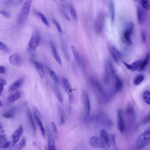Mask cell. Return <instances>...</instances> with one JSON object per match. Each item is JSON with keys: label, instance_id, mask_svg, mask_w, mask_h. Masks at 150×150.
<instances>
[{"label": "cell", "instance_id": "e0dca14e", "mask_svg": "<svg viewBox=\"0 0 150 150\" xmlns=\"http://www.w3.org/2000/svg\"><path fill=\"white\" fill-rule=\"evenodd\" d=\"M26 114L32 130L34 134L36 132V127L33 119L32 116L30 109L27 108L26 110Z\"/></svg>", "mask_w": 150, "mask_h": 150}, {"label": "cell", "instance_id": "484cf974", "mask_svg": "<svg viewBox=\"0 0 150 150\" xmlns=\"http://www.w3.org/2000/svg\"><path fill=\"white\" fill-rule=\"evenodd\" d=\"M16 110V107L13 108L8 111L5 112L3 114V116L6 118H12L15 115Z\"/></svg>", "mask_w": 150, "mask_h": 150}, {"label": "cell", "instance_id": "7402d4cb", "mask_svg": "<svg viewBox=\"0 0 150 150\" xmlns=\"http://www.w3.org/2000/svg\"><path fill=\"white\" fill-rule=\"evenodd\" d=\"M111 21L112 23L114 22L115 16V9L114 3L112 0L109 1L108 4Z\"/></svg>", "mask_w": 150, "mask_h": 150}, {"label": "cell", "instance_id": "f35d334b", "mask_svg": "<svg viewBox=\"0 0 150 150\" xmlns=\"http://www.w3.org/2000/svg\"><path fill=\"white\" fill-rule=\"evenodd\" d=\"M110 139L113 150H118L117 146L115 135L114 134L112 135Z\"/></svg>", "mask_w": 150, "mask_h": 150}, {"label": "cell", "instance_id": "7c38bea8", "mask_svg": "<svg viewBox=\"0 0 150 150\" xmlns=\"http://www.w3.org/2000/svg\"><path fill=\"white\" fill-rule=\"evenodd\" d=\"M23 132V126L22 124H21L12 134L13 146H14L18 142Z\"/></svg>", "mask_w": 150, "mask_h": 150}, {"label": "cell", "instance_id": "8fae6325", "mask_svg": "<svg viewBox=\"0 0 150 150\" xmlns=\"http://www.w3.org/2000/svg\"><path fill=\"white\" fill-rule=\"evenodd\" d=\"M133 27V23L132 22L129 23L127 25L123 33V37L124 40L127 43L129 44L132 43L131 36Z\"/></svg>", "mask_w": 150, "mask_h": 150}, {"label": "cell", "instance_id": "9c48e42d", "mask_svg": "<svg viewBox=\"0 0 150 150\" xmlns=\"http://www.w3.org/2000/svg\"><path fill=\"white\" fill-rule=\"evenodd\" d=\"M105 16L102 13H99L95 22V28L96 32L100 33L103 28L104 24Z\"/></svg>", "mask_w": 150, "mask_h": 150}, {"label": "cell", "instance_id": "277c9868", "mask_svg": "<svg viewBox=\"0 0 150 150\" xmlns=\"http://www.w3.org/2000/svg\"><path fill=\"white\" fill-rule=\"evenodd\" d=\"M40 36L39 33L37 31L33 34L28 43V50L29 52L33 51L38 47L40 42Z\"/></svg>", "mask_w": 150, "mask_h": 150}, {"label": "cell", "instance_id": "7a4b0ae2", "mask_svg": "<svg viewBox=\"0 0 150 150\" xmlns=\"http://www.w3.org/2000/svg\"><path fill=\"white\" fill-rule=\"evenodd\" d=\"M32 1L26 0L23 4L18 17V22L19 24H23L28 16Z\"/></svg>", "mask_w": 150, "mask_h": 150}, {"label": "cell", "instance_id": "d590c367", "mask_svg": "<svg viewBox=\"0 0 150 150\" xmlns=\"http://www.w3.org/2000/svg\"><path fill=\"white\" fill-rule=\"evenodd\" d=\"M142 61L140 60H137L130 64L132 68V71H135L139 68Z\"/></svg>", "mask_w": 150, "mask_h": 150}, {"label": "cell", "instance_id": "74e56055", "mask_svg": "<svg viewBox=\"0 0 150 150\" xmlns=\"http://www.w3.org/2000/svg\"><path fill=\"white\" fill-rule=\"evenodd\" d=\"M0 49L5 53H8L10 52L8 47L1 41H0Z\"/></svg>", "mask_w": 150, "mask_h": 150}, {"label": "cell", "instance_id": "d4e9b609", "mask_svg": "<svg viewBox=\"0 0 150 150\" xmlns=\"http://www.w3.org/2000/svg\"><path fill=\"white\" fill-rule=\"evenodd\" d=\"M51 48L52 54L54 57L57 62L60 65L62 64V62L60 56L56 48L53 45H51Z\"/></svg>", "mask_w": 150, "mask_h": 150}, {"label": "cell", "instance_id": "5bb4252c", "mask_svg": "<svg viewBox=\"0 0 150 150\" xmlns=\"http://www.w3.org/2000/svg\"><path fill=\"white\" fill-rule=\"evenodd\" d=\"M9 60L11 64L16 66H21L23 63L22 59L18 54L14 53L11 54L9 58Z\"/></svg>", "mask_w": 150, "mask_h": 150}, {"label": "cell", "instance_id": "3957f363", "mask_svg": "<svg viewBox=\"0 0 150 150\" xmlns=\"http://www.w3.org/2000/svg\"><path fill=\"white\" fill-rule=\"evenodd\" d=\"M105 69L104 81L105 83H107L109 81L110 75L115 76L116 75L115 70L112 62L109 60H107L105 63Z\"/></svg>", "mask_w": 150, "mask_h": 150}, {"label": "cell", "instance_id": "cb8c5ba5", "mask_svg": "<svg viewBox=\"0 0 150 150\" xmlns=\"http://www.w3.org/2000/svg\"><path fill=\"white\" fill-rule=\"evenodd\" d=\"M71 48L74 59L79 66H80L81 64V58L78 52L76 47L72 45Z\"/></svg>", "mask_w": 150, "mask_h": 150}, {"label": "cell", "instance_id": "ffe728a7", "mask_svg": "<svg viewBox=\"0 0 150 150\" xmlns=\"http://www.w3.org/2000/svg\"><path fill=\"white\" fill-rule=\"evenodd\" d=\"M21 96V92L20 90H17L10 94L7 98L9 102H13L19 99Z\"/></svg>", "mask_w": 150, "mask_h": 150}, {"label": "cell", "instance_id": "83f0119b", "mask_svg": "<svg viewBox=\"0 0 150 150\" xmlns=\"http://www.w3.org/2000/svg\"><path fill=\"white\" fill-rule=\"evenodd\" d=\"M54 89L58 99L60 103H62L63 100V97L59 88L57 86L55 85L54 86Z\"/></svg>", "mask_w": 150, "mask_h": 150}, {"label": "cell", "instance_id": "d6a6232c", "mask_svg": "<svg viewBox=\"0 0 150 150\" xmlns=\"http://www.w3.org/2000/svg\"><path fill=\"white\" fill-rule=\"evenodd\" d=\"M143 96L145 102L147 104L150 105V91L148 90L145 91Z\"/></svg>", "mask_w": 150, "mask_h": 150}, {"label": "cell", "instance_id": "7bdbcfd3", "mask_svg": "<svg viewBox=\"0 0 150 150\" xmlns=\"http://www.w3.org/2000/svg\"><path fill=\"white\" fill-rule=\"evenodd\" d=\"M0 13L7 18H10L11 16L10 12L5 10H0Z\"/></svg>", "mask_w": 150, "mask_h": 150}, {"label": "cell", "instance_id": "ba28073f", "mask_svg": "<svg viewBox=\"0 0 150 150\" xmlns=\"http://www.w3.org/2000/svg\"><path fill=\"white\" fill-rule=\"evenodd\" d=\"M137 17L139 24L141 25H143L145 23L147 18L146 11L142 7L137 6Z\"/></svg>", "mask_w": 150, "mask_h": 150}, {"label": "cell", "instance_id": "ab89813d", "mask_svg": "<svg viewBox=\"0 0 150 150\" xmlns=\"http://www.w3.org/2000/svg\"><path fill=\"white\" fill-rule=\"evenodd\" d=\"M51 126L55 137L57 139L58 136V132L57 127L54 122H51Z\"/></svg>", "mask_w": 150, "mask_h": 150}, {"label": "cell", "instance_id": "db71d44e", "mask_svg": "<svg viewBox=\"0 0 150 150\" xmlns=\"http://www.w3.org/2000/svg\"><path fill=\"white\" fill-rule=\"evenodd\" d=\"M4 85L0 83V95L1 94L3 91Z\"/></svg>", "mask_w": 150, "mask_h": 150}, {"label": "cell", "instance_id": "7dc6e473", "mask_svg": "<svg viewBox=\"0 0 150 150\" xmlns=\"http://www.w3.org/2000/svg\"><path fill=\"white\" fill-rule=\"evenodd\" d=\"M150 122V113L147 115L144 118L143 120V124H146Z\"/></svg>", "mask_w": 150, "mask_h": 150}, {"label": "cell", "instance_id": "8992f818", "mask_svg": "<svg viewBox=\"0 0 150 150\" xmlns=\"http://www.w3.org/2000/svg\"><path fill=\"white\" fill-rule=\"evenodd\" d=\"M81 98L85 111V119H86L90 113L91 106L88 95L87 92L85 90H83L82 92Z\"/></svg>", "mask_w": 150, "mask_h": 150}, {"label": "cell", "instance_id": "e575fe53", "mask_svg": "<svg viewBox=\"0 0 150 150\" xmlns=\"http://www.w3.org/2000/svg\"><path fill=\"white\" fill-rule=\"evenodd\" d=\"M144 77L143 75L139 74L137 76L134 80V83L135 85L140 84L144 80Z\"/></svg>", "mask_w": 150, "mask_h": 150}, {"label": "cell", "instance_id": "2e32d148", "mask_svg": "<svg viewBox=\"0 0 150 150\" xmlns=\"http://www.w3.org/2000/svg\"><path fill=\"white\" fill-rule=\"evenodd\" d=\"M25 81V79L23 77L18 79L10 85L8 91L12 92L18 89L23 85Z\"/></svg>", "mask_w": 150, "mask_h": 150}, {"label": "cell", "instance_id": "4316f807", "mask_svg": "<svg viewBox=\"0 0 150 150\" xmlns=\"http://www.w3.org/2000/svg\"><path fill=\"white\" fill-rule=\"evenodd\" d=\"M150 57V55L149 53H148L146 57L145 58L142 62L139 68L140 71L143 70L146 67L148 64Z\"/></svg>", "mask_w": 150, "mask_h": 150}, {"label": "cell", "instance_id": "1f68e13d", "mask_svg": "<svg viewBox=\"0 0 150 150\" xmlns=\"http://www.w3.org/2000/svg\"><path fill=\"white\" fill-rule=\"evenodd\" d=\"M26 140L25 137H23L16 147L17 150H21L25 146Z\"/></svg>", "mask_w": 150, "mask_h": 150}, {"label": "cell", "instance_id": "c3c4849f", "mask_svg": "<svg viewBox=\"0 0 150 150\" xmlns=\"http://www.w3.org/2000/svg\"><path fill=\"white\" fill-rule=\"evenodd\" d=\"M10 145V141H6L3 144L0 145V148L1 149H5L8 148Z\"/></svg>", "mask_w": 150, "mask_h": 150}, {"label": "cell", "instance_id": "5b68a950", "mask_svg": "<svg viewBox=\"0 0 150 150\" xmlns=\"http://www.w3.org/2000/svg\"><path fill=\"white\" fill-rule=\"evenodd\" d=\"M97 121L98 123L107 128H110L113 123L108 117L105 113L101 112L98 115Z\"/></svg>", "mask_w": 150, "mask_h": 150}, {"label": "cell", "instance_id": "816d5d0a", "mask_svg": "<svg viewBox=\"0 0 150 150\" xmlns=\"http://www.w3.org/2000/svg\"><path fill=\"white\" fill-rule=\"evenodd\" d=\"M0 83L4 85H5L6 84V80L5 79L0 78Z\"/></svg>", "mask_w": 150, "mask_h": 150}, {"label": "cell", "instance_id": "9a60e30c", "mask_svg": "<svg viewBox=\"0 0 150 150\" xmlns=\"http://www.w3.org/2000/svg\"><path fill=\"white\" fill-rule=\"evenodd\" d=\"M110 52L115 61L118 62L122 57V53L116 47L112 45H110L108 47Z\"/></svg>", "mask_w": 150, "mask_h": 150}, {"label": "cell", "instance_id": "60d3db41", "mask_svg": "<svg viewBox=\"0 0 150 150\" xmlns=\"http://www.w3.org/2000/svg\"><path fill=\"white\" fill-rule=\"evenodd\" d=\"M38 15L43 23L47 26L50 27V25L49 23L45 16L43 14L41 13H39Z\"/></svg>", "mask_w": 150, "mask_h": 150}, {"label": "cell", "instance_id": "680465c9", "mask_svg": "<svg viewBox=\"0 0 150 150\" xmlns=\"http://www.w3.org/2000/svg\"><path fill=\"white\" fill-rule=\"evenodd\" d=\"M149 150H150V149H149Z\"/></svg>", "mask_w": 150, "mask_h": 150}, {"label": "cell", "instance_id": "f907efd6", "mask_svg": "<svg viewBox=\"0 0 150 150\" xmlns=\"http://www.w3.org/2000/svg\"><path fill=\"white\" fill-rule=\"evenodd\" d=\"M6 72V69L4 67L2 66H0V73L2 74H4Z\"/></svg>", "mask_w": 150, "mask_h": 150}, {"label": "cell", "instance_id": "f1b7e54d", "mask_svg": "<svg viewBox=\"0 0 150 150\" xmlns=\"http://www.w3.org/2000/svg\"><path fill=\"white\" fill-rule=\"evenodd\" d=\"M142 7L146 11H148L150 9V3L148 0H141L139 1Z\"/></svg>", "mask_w": 150, "mask_h": 150}, {"label": "cell", "instance_id": "8d00e7d4", "mask_svg": "<svg viewBox=\"0 0 150 150\" xmlns=\"http://www.w3.org/2000/svg\"><path fill=\"white\" fill-rule=\"evenodd\" d=\"M70 12L73 18L76 21L78 19V16L76 9L72 6L70 8Z\"/></svg>", "mask_w": 150, "mask_h": 150}, {"label": "cell", "instance_id": "6f0895ef", "mask_svg": "<svg viewBox=\"0 0 150 150\" xmlns=\"http://www.w3.org/2000/svg\"><path fill=\"white\" fill-rule=\"evenodd\" d=\"M3 106V103L1 100H0V107H1Z\"/></svg>", "mask_w": 150, "mask_h": 150}, {"label": "cell", "instance_id": "681fc988", "mask_svg": "<svg viewBox=\"0 0 150 150\" xmlns=\"http://www.w3.org/2000/svg\"><path fill=\"white\" fill-rule=\"evenodd\" d=\"M53 22L56 26L58 31L60 33H62V30L59 23L55 20H53Z\"/></svg>", "mask_w": 150, "mask_h": 150}, {"label": "cell", "instance_id": "f6af8a7d", "mask_svg": "<svg viewBox=\"0 0 150 150\" xmlns=\"http://www.w3.org/2000/svg\"><path fill=\"white\" fill-rule=\"evenodd\" d=\"M141 37L143 42L145 43L146 41V33L143 30L141 32Z\"/></svg>", "mask_w": 150, "mask_h": 150}, {"label": "cell", "instance_id": "4fadbf2b", "mask_svg": "<svg viewBox=\"0 0 150 150\" xmlns=\"http://www.w3.org/2000/svg\"><path fill=\"white\" fill-rule=\"evenodd\" d=\"M117 127L120 132L123 134L125 129V124L122 112L121 109L117 112Z\"/></svg>", "mask_w": 150, "mask_h": 150}, {"label": "cell", "instance_id": "6da1fadb", "mask_svg": "<svg viewBox=\"0 0 150 150\" xmlns=\"http://www.w3.org/2000/svg\"><path fill=\"white\" fill-rule=\"evenodd\" d=\"M150 139V126L147 127L137 139L135 147L137 150H141L146 147V144Z\"/></svg>", "mask_w": 150, "mask_h": 150}, {"label": "cell", "instance_id": "44dd1931", "mask_svg": "<svg viewBox=\"0 0 150 150\" xmlns=\"http://www.w3.org/2000/svg\"><path fill=\"white\" fill-rule=\"evenodd\" d=\"M48 146L49 150H56L52 134L49 130H48Z\"/></svg>", "mask_w": 150, "mask_h": 150}, {"label": "cell", "instance_id": "f546056e", "mask_svg": "<svg viewBox=\"0 0 150 150\" xmlns=\"http://www.w3.org/2000/svg\"><path fill=\"white\" fill-rule=\"evenodd\" d=\"M34 117L40 128L42 135L43 137L44 138L45 136V130L40 120V118L35 116H34Z\"/></svg>", "mask_w": 150, "mask_h": 150}, {"label": "cell", "instance_id": "f5cc1de1", "mask_svg": "<svg viewBox=\"0 0 150 150\" xmlns=\"http://www.w3.org/2000/svg\"><path fill=\"white\" fill-rule=\"evenodd\" d=\"M64 16L65 18L67 21H70V17L67 13H65L64 14Z\"/></svg>", "mask_w": 150, "mask_h": 150}, {"label": "cell", "instance_id": "b9f144b4", "mask_svg": "<svg viewBox=\"0 0 150 150\" xmlns=\"http://www.w3.org/2000/svg\"><path fill=\"white\" fill-rule=\"evenodd\" d=\"M60 123L61 125L63 124L65 122L64 115L63 110L62 109H60Z\"/></svg>", "mask_w": 150, "mask_h": 150}, {"label": "cell", "instance_id": "d6986e66", "mask_svg": "<svg viewBox=\"0 0 150 150\" xmlns=\"http://www.w3.org/2000/svg\"><path fill=\"white\" fill-rule=\"evenodd\" d=\"M32 62L34 65L39 76L41 78H43L44 76L45 73L42 64L40 62L35 60H33Z\"/></svg>", "mask_w": 150, "mask_h": 150}, {"label": "cell", "instance_id": "52a82bcc", "mask_svg": "<svg viewBox=\"0 0 150 150\" xmlns=\"http://www.w3.org/2000/svg\"><path fill=\"white\" fill-rule=\"evenodd\" d=\"M100 138L102 142V149L103 150H108L110 143L108 133L105 129H102L100 131Z\"/></svg>", "mask_w": 150, "mask_h": 150}, {"label": "cell", "instance_id": "ac0fdd59", "mask_svg": "<svg viewBox=\"0 0 150 150\" xmlns=\"http://www.w3.org/2000/svg\"><path fill=\"white\" fill-rule=\"evenodd\" d=\"M90 143L93 147L102 148L101 141L100 138L98 137L95 136L92 137L90 139Z\"/></svg>", "mask_w": 150, "mask_h": 150}, {"label": "cell", "instance_id": "11a10c76", "mask_svg": "<svg viewBox=\"0 0 150 150\" xmlns=\"http://www.w3.org/2000/svg\"><path fill=\"white\" fill-rule=\"evenodd\" d=\"M3 126L1 122H0V130L3 129Z\"/></svg>", "mask_w": 150, "mask_h": 150}, {"label": "cell", "instance_id": "30bf717a", "mask_svg": "<svg viewBox=\"0 0 150 150\" xmlns=\"http://www.w3.org/2000/svg\"><path fill=\"white\" fill-rule=\"evenodd\" d=\"M62 82L65 90L68 95L69 102L70 103H71L73 100V89L72 87L67 78H63L62 80Z\"/></svg>", "mask_w": 150, "mask_h": 150}, {"label": "cell", "instance_id": "9f6ffc18", "mask_svg": "<svg viewBox=\"0 0 150 150\" xmlns=\"http://www.w3.org/2000/svg\"><path fill=\"white\" fill-rule=\"evenodd\" d=\"M149 144H150V139L148 141V142L146 143V146H148Z\"/></svg>", "mask_w": 150, "mask_h": 150}, {"label": "cell", "instance_id": "bcb514c9", "mask_svg": "<svg viewBox=\"0 0 150 150\" xmlns=\"http://www.w3.org/2000/svg\"><path fill=\"white\" fill-rule=\"evenodd\" d=\"M33 111L34 116H37L41 118V115L40 112L36 107H33Z\"/></svg>", "mask_w": 150, "mask_h": 150}, {"label": "cell", "instance_id": "ee69618b", "mask_svg": "<svg viewBox=\"0 0 150 150\" xmlns=\"http://www.w3.org/2000/svg\"><path fill=\"white\" fill-rule=\"evenodd\" d=\"M7 137L6 134H2L0 136V145L6 142Z\"/></svg>", "mask_w": 150, "mask_h": 150}, {"label": "cell", "instance_id": "603a6c76", "mask_svg": "<svg viewBox=\"0 0 150 150\" xmlns=\"http://www.w3.org/2000/svg\"><path fill=\"white\" fill-rule=\"evenodd\" d=\"M115 91L117 92L120 91L122 89L123 86V83L122 79L117 75L115 76Z\"/></svg>", "mask_w": 150, "mask_h": 150}, {"label": "cell", "instance_id": "4dcf8cb0", "mask_svg": "<svg viewBox=\"0 0 150 150\" xmlns=\"http://www.w3.org/2000/svg\"><path fill=\"white\" fill-rule=\"evenodd\" d=\"M126 112L127 115L129 117H134L135 112L133 107L131 105H129L127 106Z\"/></svg>", "mask_w": 150, "mask_h": 150}, {"label": "cell", "instance_id": "836d02e7", "mask_svg": "<svg viewBox=\"0 0 150 150\" xmlns=\"http://www.w3.org/2000/svg\"><path fill=\"white\" fill-rule=\"evenodd\" d=\"M50 76L52 79L56 83H59V79L55 72L52 70H51L49 72Z\"/></svg>", "mask_w": 150, "mask_h": 150}]
</instances>
